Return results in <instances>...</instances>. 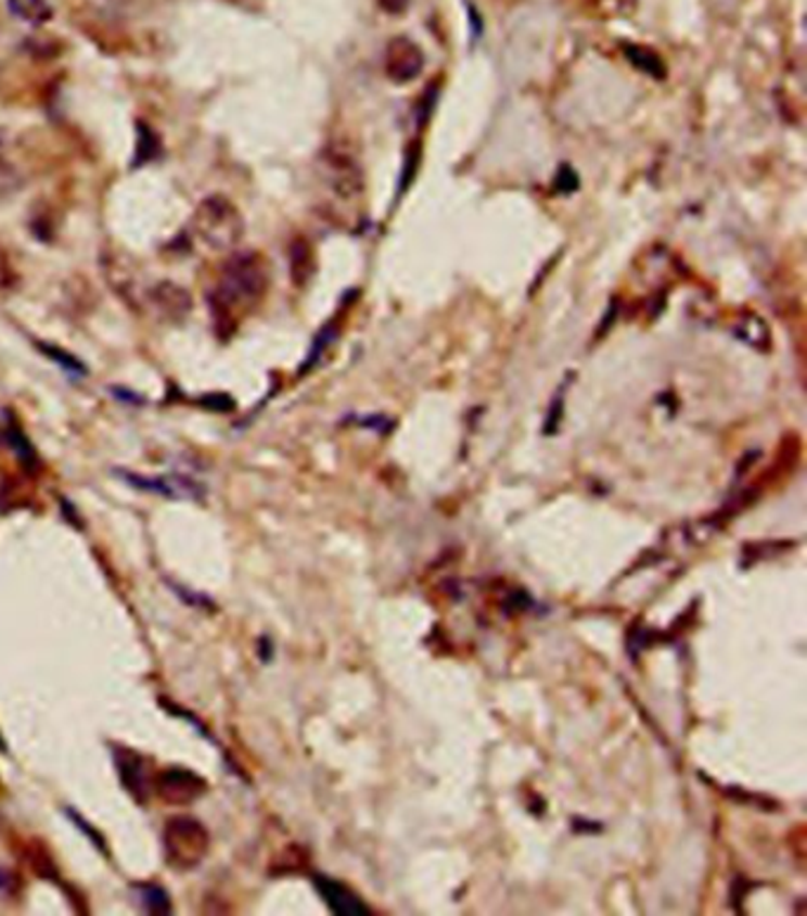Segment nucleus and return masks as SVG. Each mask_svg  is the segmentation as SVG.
<instances>
[{"label": "nucleus", "mask_w": 807, "mask_h": 916, "mask_svg": "<svg viewBox=\"0 0 807 916\" xmlns=\"http://www.w3.org/2000/svg\"><path fill=\"white\" fill-rule=\"evenodd\" d=\"M62 517H64V521H69L74 529L84 531V521H81V517L76 514V509L72 507V502H69V500H62Z\"/></svg>", "instance_id": "6ab92c4d"}, {"label": "nucleus", "mask_w": 807, "mask_h": 916, "mask_svg": "<svg viewBox=\"0 0 807 916\" xmlns=\"http://www.w3.org/2000/svg\"><path fill=\"white\" fill-rule=\"evenodd\" d=\"M112 758H114V767H116V775H119L121 787L133 796V801L145 805L152 796V781H154L145 758L121 743H116V746L112 743Z\"/></svg>", "instance_id": "423d86ee"}, {"label": "nucleus", "mask_w": 807, "mask_h": 916, "mask_svg": "<svg viewBox=\"0 0 807 916\" xmlns=\"http://www.w3.org/2000/svg\"><path fill=\"white\" fill-rule=\"evenodd\" d=\"M162 843L168 867L176 872H192L204 862L208 848H212V836L200 819L180 815L166 822Z\"/></svg>", "instance_id": "f03ea898"}, {"label": "nucleus", "mask_w": 807, "mask_h": 916, "mask_svg": "<svg viewBox=\"0 0 807 916\" xmlns=\"http://www.w3.org/2000/svg\"><path fill=\"white\" fill-rule=\"evenodd\" d=\"M424 69V55L420 46L410 38H394L386 48V74L396 84H408Z\"/></svg>", "instance_id": "0eeeda50"}, {"label": "nucleus", "mask_w": 807, "mask_h": 916, "mask_svg": "<svg viewBox=\"0 0 807 916\" xmlns=\"http://www.w3.org/2000/svg\"><path fill=\"white\" fill-rule=\"evenodd\" d=\"M20 888H22V881L17 872L0 865V898H15L20 893Z\"/></svg>", "instance_id": "a211bd4d"}, {"label": "nucleus", "mask_w": 807, "mask_h": 916, "mask_svg": "<svg viewBox=\"0 0 807 916\" xmlns=\"http://www.w3.org/2000/svg\"><path fill=\"white\" fill-rule=\"evenodd\" d=\"M114 396H116V398H121V400H124V403H128V405L142 403V398H140V396H136V394H128V391H124V389H114Z\"/></svg>", "instance_id": "412c9836"}, {"label": "nucleus", "mask_w": 807, "mask_h": 916, "mask_svg": "<svg viewBox=\"0 0 807 916\" xmlns=\"http://www.w3.org/2000/svg\"><path fill=\"white\" fill-rule=\"evenodd\" d=\"M114 474L119 476L124 483H128L130 488L150 493V495H159V497H166V500H197V502H202L206 497V488L202 486L200 481H194L192 476H182V474L148 476V474H138V471H128V469H114Z\"/></svg>", "instance_id": "20e7f679"}, {"label": "nucleus", "mask_w": 807, "mask_h": 916, "mask_svg": "<svg viewBox=\"0 0 807 916\" xmlns=\"http://www.w3.org/2000/svg\"><path fill=\"white\" fill-rule=\"evenodd\" d=\"M38 351L41 353H46V356L52 360V362H57L62 370H67L69 374H76V377H86L88 374V370L84 368V362L78 360V358H74L72 353H67V351H62V348H57V346H50V344H38Z\"/></svg>", "instance_id": "dca6fc26"}, {"label": "nucleus", "mask_w": 807, "mask_h": 916, "mask_svg": "<svg viewBox=\"0 0 807 916\" xmlns=\"http://www.w3.org/2000/svg\"><path fill=\"white\" fill-rule=\"evenodd\" d=\"M312 883H316L320 898L328 902V907L338 914V916H364L370 914V907L364 905V902L356 895L350 893L346 886H342L338 881L328 879V876H312Z\"/></svg>", "instance_id": "6e6552de"}, {"label": "nucleus", "mask_w": 807, "mask_h": 916, "mask_svg": "<svg viewBox=\"0 0 807 916\" xmlns=\"http://www.w3.org/2000/svg\"><path fill=\"white\" fill-rule=\"evenodd\" d=\"M168 585H171V590L185 601L188 607H192V609H204V611H214L216 609V601L208 597V595H204V593H200V590H190V587H182L180 583H174V581H168Z\"/></svg>", "instance_id": "f3484780"}, {"label": "nucleus", "mask_w": 807, "mask_h": 916, "mask_svg": "<svg viewBox=\"0 0 807 916\" xmlns=\"http://www.w3.org/2000/svg\"><path fill=\"white\" fill-rule=\"evenodd\" d=\"M242 216L223 194L206 198L192 216V232L218 252H228L242 240Z\"/></svg>", "instance_id": "7ed1b4c3"}, {"label": "nucleus", "mask_w": 807, "mask_h": 916, "mask_svg": "<svg viewBox=\"0 0 807 916\" xmlns=\"http://www.w3.org/2000/svg\"><path fill=\"white\" fill-rule=\"evenodd\" d=\"M8 5L12 15L29 24H43L52 15L48 0H8Z\"/></svg>", "instance_id": "f8f14e48"}, {"label": "nucleus", "mask_w": 807, "mask_h": 916, "mask_svg": "<svg viewBox=\"0 0 807 916\" xmlns=\"http://www.w3.org/2000/svg\"><path fill=\"white\" fill-rule=\"evenodd\" d=\"M625 55L630 58V62L635 64L637 69H642V72H646V74H651V76H663L666 74V69H663V62L658 60V55H654V52L651 50H646V48H625Z\"/></svg>", "instance_id": "2eb2a0df"}, {"label": "nucleus", "mask_w": 807, "mask_h": 916, "mask_svg": "<svg viewBox=\"0 0 807 916\" xmlns=\"http://www.w3.org/2000/svg\"><path fill=\"white\" fill-rule=\"evenodd\" d=\"M150 298H152L154 308L159 310L164 318L174 320V322L182 320L192 310V298H190V294L185 290H182V287L174 284V282L156 284L154 290H152V296Z\"/></svg>", "instance_id": "1a4fd4ad"}, {"label": "nucleus", "mask_w": 807, "mask_h": 916, "mask_svg": "<svg viewBox=\"0 0 807 916\" xmlns=\"http://www.w3.org/2000/svg\"><path fill=\"white\" fill-rule=\"evenodd\" d=\"M64 815H67V819L74 824V827L81 831L86 839L93 843V848L95 850H100V853L104 855V857H110V845H107V841H104V836H102V831L100 829H95L93 824H90L81 813H78L76 807H64Z\"/></svg>", "instance_id": "ddd939ff"}, {"label": "nucleus", "mask_w": 807, "mask_h": 916, "mask_svg": "<svg viewBox=\"0 0 807 916\" xmlns=\"http://www.w3.org/2000/svg\"><path fill=\"white\" fill-rule=\"evenodd\" d=\"M156 154H159V140H156L154 130H150L145 124H138V150H136L133 166L152 162Z\"/></svg>", "instance_id": "4468645a"}, {"label": "nucleus", "mask_w": 807, "mask_h": 916, "mask_svg": "<svg viewBox=\"0 0 807 916\" xmlns=\"http://www.w3.org/2000/svg\"><path fill=\"white\" fill-rule=\"evenodd\" d=\"M208 791V784L202 775L185 767H166L152 781V793L162 798L166 805H188L200 801Z\"/></svg>", "instance_id": "39448f33"}, {"label": "nucleus", "mask_w": 807, "mask_h": 916, "mask_svg": "<svg viewBox=\"0 0 807 916\" xmlns=\"http://www.w3.org/2000/svg\"><path fill=\"white\" fill-rule=\"evenodd\" d=\"M133 895L138 905L145 909V914H174V902L171 895L166 893V888L152 881H140L133 883Z\"/></svg>", "instance_id": "9d476101"}, {"label": "nucleus", "mask_w": 807, "mask_h": 916, "mask_svg": "<svg viewBox=\"0 0 807 916\" xmlns=\"http://www.w3.org/2000/svg\"><path fill=\"white\" fill-rule=\"evenodd\" d=\"M5 441H8V446L15 450V455L20 457V462L24 465V469H29V471L38 469V465H41V462H38V453L31 446V441L26 438V434L20 429L17 422H10L5 427Z\"/></svg>", "instance_id": "9b49d317"}, {"label": "nucleus", "mask_w": 807, "mask_h": 916, "mask_svg": "<svg viewBox=\"0 0 807 916\" xmlns=\"http://www.w3.org/2000/svg\"><path fill=\"white\" fill-rule=\"evenodd\" d=\"M380 5L390 12V15H400V12L410 5V0H380Z\"/></svg>", "instance_id": "aec40b11"}, {"label": "nucleus", "mask_w": 807, "mask_h": 916, "mask_svg": "<svg viewBox=\"0 0 807 916\" xmlns=\"http://www.w3.org/2000/svg\"><path fill=\"white\" fill-rule=\"evenodd\" d=\"M0 753H8V743H5L3 735H0Z\"/></svg>", "instance_id": "4be33fe9"}, {"label": "nucleus", "mask_w": 807, "mask_h": 916, "mask_svg": "<svg viewBox=\"0 0 807 916\" xmlns=\"http://www.w3.org/2000/svg\"><path fill=\"white\" fill-rule=\"evenodd\" d=\"M268 290V266L256 252L232 254L223 270L216 290L208 294L214 325L218 332L230 334L238 325V313L252 308L256 301Z\"/></svg>", "instance_id": "f257e3e1"}]
</instances>
